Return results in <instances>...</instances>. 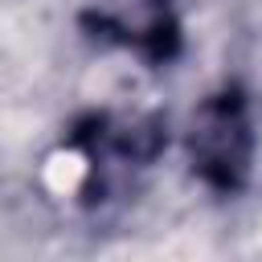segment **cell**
I'll return each instance as SVG.
<instances>
[{
  "label": "cell",
  "mask_w": 262,
  "mask_h": 262,
  "mask_svg": "<svg viewBox=\"0 0 262 262\" xmlns=\"http://www.w3.org/2000/svg\"><path fill=\"white\" fill-rule=\"evenodd\" d=\"M192 151L201 160V172H209L213 180L229 184L233 172L242 168L246 160V123L237 115V106L221 102V106H209L196 123V135H192Z\"/></svg>",
  "instance_id": "1"
}]
</instances>
